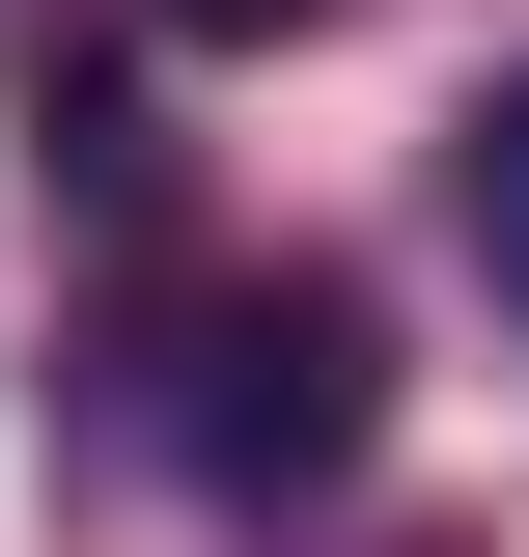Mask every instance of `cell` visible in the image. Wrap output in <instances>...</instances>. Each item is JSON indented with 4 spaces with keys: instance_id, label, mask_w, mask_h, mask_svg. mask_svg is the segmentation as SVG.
<instances>
[{
    "instance_id": "1",
    "label": "cell",
    "mask_w": 529,
    "mask_h": 557,
    "mask_svg": "<svg viewBox=\"0 0 529 557\" xmlns=\"http://www.w3.org/2000/svg\"><path fill=\"white\" fill-rule=\"evenodd\" d=\"M362 418H391V307H362V278H223L196 307V362H168V446H196L223 502H334L362 474Z\"/></svg>"
},
{
    "instance_id": "2",
    "label": "cell",
    "mask_w": 529,
    "mask_h": 557,
    "mask_svg": "<svg viewBox=\"0 0 529 557\" xmlns=\"http://www.w3.org/2000/svg\"><path fill=\"white\" fill-rule=\"evenodd\" d=\"M28 168H57L84 223H139V196H168V139H139V84H112V57H28Z\"/></svg>"
},
{
    "instance_id": "3",
    "label": "cell",
    "mask_w": 529,
    "mask_h": 557,
    "mask_svg": "<svg viewBox=\"0 0 529 557\" xmlns=\"http://www.w3.org/2000/svg\"><path fill=\"white\" fill-rule=\"evenodd\" d=\"M446 223H473V278L529 307V57L473 84V112H446Z\"/></svg>"
},
{
    "instance_id": "4",
    "label": "cell",
    "mask_w": 529,
    "mask_h": 557,
    "mask_svg": "<svg viewBox=\"0 0 529 557\" xmlns=\"http://www.w3.org/2000/svg\"><path fill=\"white\" fill-rule=\"evenodd\" d=\"M168 28H307V0H168Z\"/></svg>"
}]
</instances>
